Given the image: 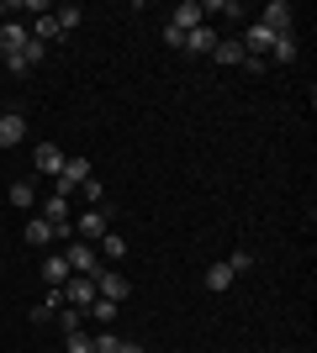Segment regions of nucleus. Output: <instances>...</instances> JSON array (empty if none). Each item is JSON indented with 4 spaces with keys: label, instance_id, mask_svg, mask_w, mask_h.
I'll return each instance as SVG.
<instances>
[{
    "label": "nucleus",
    "instance_id": "nucleus-10",
    "mask_svg": "<svg viewBox=\"0 0 317 353\" xmlns=\"http://www.w3.org/2000/svg\"><path fill=\"white\" fill-rule=\"evenodd\" d=\"M43 221H53V232H69V221H75V206H69L64 195H48V201H43Z\"/></svg>",
    "mask_w": 317,
    "mask_h": 353
},
{
    "label": "nucleus",
    "instance_id": "nucleus-7",
    "mask_svg": "<svg viewBox=\"0 0 317 353\" xmlns=\"http://www.w3.org/2000/svg\"><path fill=\"white\" fill-rule=\"evenodd\" d=\"M69 280H75L69 259H64V253H48V259H43V285H48V290H64Z\"/></svg>",
    "mask_w": 317,
    "mask_h": 353
},
{
    "label": "nucleus",
    "instance_id": "nucleus-18",
    "mask_svg": "<svg viewBox=\"0 0 317 353\" xmlns=\"http://www.w3.org/2000/svg\"><path fill=\"white\" fill-rule=\"evenodd\" d=\"M211 48H217V32L196 27V32H185V48H180V53H206V59H211Z\"/></svg>",
    "mask_w": 317,
    "mask_h": 353
},
{
    "label": "nucleus",
    "instance_id": "nucleus-9",
    "mask_svg": "<svg viewBox=\"0 0 317 353\" xmlns=\"http://www.w3.org/2000/svg\"><path fill=\"white\" fill-rule=\"evenodd\" d=\"M238 43H243V53H249V59H270V43H275V32H270V27H259V21H254V27L243 32Z\"/></svg>",
    "mask_w": 317,
    "mask_h": 353
},
{
    "label": "nucleus",
    "instance_id": "nucleus-20",
    "mask_svg": "<svg viewBox=\"0 0 317 353\" xmlns=\"http://www.w3.org/2000/svg\"><path fill=\"white\" fill-rule=\"evenodd\" d=\"M101 259H106V264L127 259V237H122V232H106V237H101Z\"/></svg>",
    "mask_w": 317,
    "mask_h": 353
},
{
    "label": "nucleus",
    "instance_id": "nucleus-25",
    "mask_svg": "<svg viewBox=\"0 0 317 353\" xmlns=\"http://www.w3.org/2000/svg\"><path fill=\"white\" fill-rule=\"evenodd\" d=\"M90 348H95V353H117V348H122V338H117V332H111V327H95Z\"/></svg>",
    "mask_w": 317,
    "mask_h": 353
},
{
    "label": "nucleus",
    "instance_id": "nucleus-22",
    "mask_svg": "<svg viewBox=\"0 0 317 353\" xmlns=\"http://www.w3.org/2000/svg\"><path fill=\"white\" fill-rule=\"evenodd\" d=\"M59 332H64V338H69V332H85V311H79V306H64L59 311Z\"/></svg>",
    "mask_w": 317,
    "mask_h": 353
},
{
    "label": "nucleus",
    "instance_id": "nucleus-15",
    "mask_svg": "<svg viewBox=\"0 0 317 353\" xmlns=\"http://www.w3.org/2000/svg\"><path fill=\"white\" fill-rule=\"evenodd\" d=\"M27 37H32V43H59V37H64V32H59V21H53V11H48V16H37V21H32V27H27Z\"/></svg>",
    "mask_w": 317,
    "mask_h": 353
},
{
    "label": "nucleus",
    "instance_id": "nucleus-27",
    "mask_svg": "<svg viewBox=\"0 0 317 353\" xmlns=\"http://www.w3.org/2000/svg\"><path fill=\"white\" fill-rule=\"evenodd\" d=\"M75 195H85V206H101V201H106V185H95V174H90V179H85V185H79Z\"/></svg>",
    "mask_w": 317,
    "mask_h": 353
},
{
    "label": "nucleus",
    "instance_id": "nucleus-17",
    "mask_svg": "<svg viewBox=\"0 0 317 353\" xmlns=\"http://www.w3.org/2000/svg\"><path fill=\"white\" fill-rule=\"evenodd\" d=\"M53 237H69V232H53V221H43V216L27 221V243H32V248H48Z\"/></svg>",
    "mask_w": 317,
    "mask_h": 353
},
{
    "label": "nucleus",
    "instance_id": "nucleus-32",
    "mask_svg": "<svg viewBox=\"0 0 317 353\" xmlns=\"http://www.w3.org/2000/svg\"><path fill=\"white\" fill-rule=\"evenodd\" d=\"M117 353H143V348H137V343H122V348Z\"/></svg>",
    "mask_w": 317,
    "mask_h": 353
},
{
    "label": "nucleus",
    "instance_id": "nucleus-2",
    "mask_svg": "<svg viewBox=\"0 0 317 353\" xmlns=\"http://www.w3.org/2000/svg\"><path fill=\"white\" fill-rule=\"evenodd\" d=\"M85 179H90V159H79V153H75V159H64V174L53 179V195H64V201H69Z\"/></svg>",
    "mask_w": 317,
    "mask_h": 353
},
{
    "label": "nucleus",
    "instance_id": "nucleus-26",
    "mask_svg": "<svg viewBox=\"0 0 317 353\" xmlns=\"http://www.w3.org/2000/svg\"><path fill=\"white\" fill-rule=\"evenodd\" d=\"M201 11H206V16H243V6H238V0H206Z\"/></svg>",
    "mask_w": 317,
    "mask_h": 353
},
{
    "label": "nucleus",
    "instance_id": "nucleus-29",
    "mask_svg": "<svg viewBox=\"0 0 317 353\" xmlns=\"http://www.w3.org/2000/svg\"><path fill=\"white\" fill-rule=\"evenodd\" d=\"M227 269H233V274H243V269H254V253H249V248H238L233 259H227Z\"/></svg>",
    "mask_w": 317,
    "mask_h": 353
},
{
    "label": "nucleus",
    "instance_id": "nucleus-4",
    "mask_svg": "<svg viewBox=\"0 0 317 353\" xmlns=\"http://www.w3.org/2000/svg\"><path fill=\"white\" fill-rule=\"evenodd\" d=\"M259 27H270L275 37H280V32H296V11H291V0H270L265 16H259Z\"/></svg>",
    "mask_w": 317,
    "mask_h": 353
},
{
    "label": "nucleus",
    "instance_id": "nucleus-1",
    "mask_svg": "<svg viewBox=\"0 0 317 353\" xmlns=\"http://www.w3.org/2000/svg\"><path fill=\"white\" fill-rule=\"evenodd\" d=\"M69 232H75L79 243H90V248H95V243L111 232V211H106V206H85L75 221H69Z\"/></svg>",
    "mask_w": 317,
    "mask_h": 353
},
{
    "label": "nucleus",
    "instance_id": "nucleus-28",
    "mask_svg": "<svg viewBox=\"0 0 317 353\" xmlns=\"http://www.w3.org/2000/svg\"><path fill=\"white\" fill-rule=\"evenodd\" d=\"M64 348H69V353H95V348H90V332H69V338H64Z\"/></svg>",
    "mask_w": 317,
    "mask_h": 353
},
{
    "label": "nucleus",
    "instance_id": "nucleus-3",
    "mask_svg": "<svg viewBox=\"0 0 317 353\" xmlns=\"http://www.w3.org/2000/svg\"><path fill=\"white\" fill-rule=\"evenodd\" d=\"M64 159H69V153H64L59 143H37V148H32V169H37V174H48V179L64 174Z\"/></svg>",
    "mask_w": 317,
    "mask_h": 353
},
{
    "label": "nucleus",
    "instance_id": "nucleus-14",
    "mask_svg": "<svg viewBox=\"0 0 317 353\" xmlns=\"http://www.w3.org/2000/svg\"><path fill=\"white\" fill-rule=\"evenodd\" d=\"M117 316H122V306H117V301H101V295L85 306V322H95V327H111Z\"/></svg>",
    "mask_w": 317,
    "mask_h": 353
},
{
    "label": "nucleus",
    "instance_id": "nucleus-21",
    "mask_svg": "<svg viewBox=\"0 0 317 353\" xmlns=\"http://www.w3.org/2000/svg\"><path fill=\"white\" fill-rule=\"evenodd\" d=\"M11 206H21V211L37 206V190H32V179H16V185H11Z\"/></svg>",
    "mask_w": 317,
    "mask_h": 353
},
{
    "label": "nucleus",
    "instance_id": "nucleus-8",
    "mask_svg": "<svg viewBox=\"0 0 317 353\" xmlns=\"http://www.w3.org/2000/svg\"><path fill=\"white\" fill-rule=\"evenodd\" d=\"M32 37H27V27H21V21H0V59H11V53H21V48H27Z\"/></svg>",
    "mask_w": 317,
    "mask_h": 353
},
{
    "label": "nucleus",
    "instance_id": "nucleus-12",
    "mask_svg": "<svg viewBox=\"0 0 317 353\" xmlns=\"http://www.w3.org/2000/svg\"><path fill=\"white\" fill-rule=\"evenodd\" d=\"M175 27H180V32L206 27V11H201V0H185V6H175Z\"/></svg>",
    "mask_w": 317,
    "mask_h": 353
},
{
    "label": "nucleus",
    "instance_id": "nucleus-5",
    "mask_svg": "<svg viewBox=\"0 0 317 353\" xmlns=\"http://www.w3.org/2000/svg\"><path fill=\"white\" fill-rule=\"evenodd\" d=\"M64 259H69V269H75V274H85V280H95V274H101V259H95V248L90 243H69V253H64Z\"/></svg>",
    "mask_w": 317,
    "mask_h": 353
},
{
    "label": "nucleus",
    "instance_id": "nucleus-13",
    "mask_svg": "<svg viewBox=\"0 0 317 353\" xmlns=\"http://www.w3.org/2000/svg\"><path fill=\"white\" fill-rule=\"evenodd\" d=\"M21 137H27V117H16V111H6V117H0V148H16Z\"/></svg>",
    "mask_w": 317,
    "mask_h": 353
},
{
    "label": "nucleus",
    "instance_id": "nucleus-23",
    "mask_svg": "<svg viewBox=\"0 0 317 353\" xmlns=\"http://www.w3.org/2000/svg\"><path fill=\"white\" fill-rule=\"evenodd\" d=\"M233 280H238V274H233L227 264H211V269H206V290H217V295H222V290H227Z\"/></svg>",
    "mask_w": 317,
    "mask_h": 353
},
{
    "label": "nucleus",
    "instance_id": "nucleus-31",
    "mask_svg": "<svg viewBox=\"0 0 317 353\" xmlns=\"http://www.w3.org/2000/svg\"><path fill=\"white\" fill-rule=\"evenodd\" d=\"M11 11H16V6H6V0H0V21H11Z\"/></svg>",
    "mask_w": 317,
    "mask_h": 353
},
{
    "label": "nucleus",
    "instance_id": "nucleus-30",
    "mask_svg": "<svg viewBox=\"0 0 317 353\" xmlns=\"http://www.w3.org/2000/svg\"><path fill=\"white\" fill-rule=\"evenodd\" d=\"M164 43H169V48H185V32L175 27V21H169V27H164Z\"/></svg>",
    "mask_w": 317,
    "mask_h": 353
},
{
    "label": "nucleus",
    "instance_id": "nucleus-11",
    "mask_svg": "<svg viewBox=\"0 0 317 353\" xmlns=\"http://www.w3.org/2000/svg\"><path fill=\"white\" fill-rule=\"evenodd\" d=\"M90 301H95V280H85V274H75V280L64 285V306H79V311H85V306H90Z\"/></svg>",
    "mask_w": 317,
    "mask_h": 353
},
{
    "label": "nucleus",
    "instance_id": "nucleus-6",
    "mask_svg": "<svg viewBox=\"0 0 317 353\" xmlns=\"http://www.w3.org/2000/svg\"><path fill=\"white\" fill-rule=\"evenodd\" d=\"M127 290H133V280H127V274H117V269H101V274H95V295H101V301H127Z\"/></svg>",
    "mask_w": 317,
    "mask_h": 353
},
{
    "label": "nucleus",
    "instance_id": "nucleus-19",
    "mask_svg": "<svg viewBox=\"0 0 317 353\" xmlns=\"http://www.w3.org/2000/svg\"><path fill=\"white\" fill-rule=\"evenodd\" d=\"M211 59H217V63H243L249 53H243V43H238V37H217V48H211Z\"/></svg>",
    "mask_w": 317,
    "mask_h": 353
},
{
    "label": "nucleus",
    "instance_id": "nucleus-24",
    "mask_svg": "<svg viewBox=\"0 0 317 353\" xmlns=\"http://www.w3.org/2000/svg\"><path fill=\"white\" fill-rule=\"evenodd\" d=\"M53 21H59V32H75L79 21H85V11H79V6H59V11H53Z\"/></svg>",
    "mask_w": 317,
    "mask_h": 353
},
{
    "label": "nucleus",
    "instance_id": "nucleus-16",
    "mask_svg": "<svg viewBox=\"0 0 317 353\" xmlns=\"http://www.w3.org/2000/svg\"><path fill=\"white\" fill-rule=\"evenodd\" d=\"M296 53H302V43H296V32H280V37L270 43V63H291Z\"/></svg>",
    "mask_w": 317,
    "mask_h": 353
}]
</instances>
